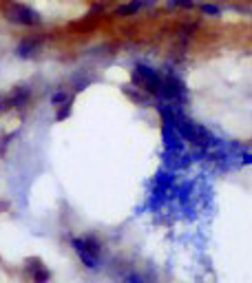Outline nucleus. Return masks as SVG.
Instances as JSON below:
<instances>
[{
	"label": "nucleus",
	"mask_w": 252,
	"mask_h": 283,
	"mask_svg": "<svg viewBox=\"0 0 252 283\" xmlns=\"http://www.w3.org/2000/svg\"><path fill=\"white\" fill-rule=\"evenodd\" d=\"M245 3H252V0H245Z\"/></svg>",
	"instance_id": "13"
},
{
	"label": "nucleus",
	"mask_w": 252,
	"mask_h": 283,
	"mask_svg": "<svg viewBox=\"0 0 252 283\" xmlns=\"http://www.w3.org/2000/svg\"><path fill=\"white\" fill-rule=\"evenodd\" d=\"M27 270L31 272V279H33V283H49V279H51V272L46 270V266L42 264L40 259H29L27 261Z\"/></svg>",
	"instance_id": "4"
},
{
	"label": "nucleus",
	"mask_w": 252,
	"mask_h": 283,
	"mask_svg": "<svg viewBox=\"0 0 252 283\" xmlns=\"http://www.w3.org/2000/svg\"><path fill=\"white\" fill-rule=\"evenodd\" d=\"M73 248H75V252L80 254V259H82V264L86 268H95L97 266V254H93L89 248H86L84 239H73Z\"/></svg>",
	"instance_id": "5"
},
{
	"label": "nucleus",
	"mask_w": 252,
	"mask_h": 283,
	"mask_svg": "<svg viewBox=\"0 0 252 283\" xmlns=\"http://www.w3.org/2000/svg\"><path fill=\"white\" fill-rule=\"evenodd\" d=\"M31 98V89L29 86H13L9 91V102H11V109H22V106L29 102Z\"/></svg>",
	"instance_id": "6"
},
{
	"label": "nucleus",
	"mask_w": 252,
	"mask_h": 283,
	"mask_svg": "<svg viewBox=\"0 0 252 283\" xmlns=\"http://www.w3.org/2000/svg\"><path fill=\"white\" fill-rule=\"evenodd\" d=\"M84 241H86V248H89L93 254H99V241L95 237H86Z\"/></svg>",
	"instance_id": "11"
},
{
	"label": "nucleus",
	"mask_w": 252,
	"mask_h": 283,
	"mask_svg": "<svg viewBox=\"0 0 252 283\" xmlns=\"http://www.w3.org/2000/svg\"><path fill=\"white\" fill-rule=\"evenodd\" d=\"M179 131H182V135L186 139H190L192 144H206V139H208V133L199 124L190 122V120H179Z\"/></svg>",
	"instance_id": "3"
},
{
	"label": "nucleus",
	"mask_w": 252,
	"mask_h": 283,
	"mask_svg": "<svg viewBox=\"0 0 252 283\" xmlns=\"http://www.w3.org/2000/svg\"><path fill=\"white\" fill-rule=\"evenodd\" d=\"M3 16H5L7 22L22 25V27H38L40 22H42V16H40L36 9H31L29 5L16 3V0H5Z\"/></svg>",
	"instance_id": "1"
},
{
	"label": "nucleus",
	"mask_w": 252,
	"mask_h": 283,
	"mask_svg": "<svg viewBox=\"0 0 252 283\" xmlns=\"http://www.w3.org/2000/svg\"><path fill=\"white\" fill-rule=\"evenodd\" d=\"M66 100H69V96H66V93L56 91V93H53V98H51V102H53V106H60V104H64Z\"/></svg>",
	"instance_id": "12"
},
{
	"label": "nucleus",
	"mask_w": 252,
	"mask_h": 283,
	"mask_svg": "<svg viewBox=\"0 0 252 283\" xmlns=\"http://www.w3.org/2000/svg\"><path fill=\"white\" fill-rule=\"evenodd\" d=\"M133 84L139 86L144 93H153V96H166V80L153 71L150 66L139 64L133 71Z\"/></svg>",
	"instance_id": "2"
},
{
	"label": "nucleus",
	"mask_w": 252,
	"mask_h": 283,
	"mask_svg": "<svg viewBox=\"0 0 252 283\" xmlns=\"http://www.w3.org/2000/svg\"><path fill=\"white\" fill-rule=\"evenodd\" d=\"M71 106H73V98H69L64 104L58 106V109H60V111L56 113V120H58V122H62V120H66V117L71 115Z\"/></svg>",
	"instance_id": "8"
},
{
	"label": "nucleus",
	"mask_w": 252,
	"mask_h": 283,
	"mask_svg": "<svg viewBox=\"0 0 252 283\" xmlns=\"http://www.w3.org/2000/svg\"><path fill=\"white\" fill-rule=\"evenodd\" d=\"M7 111H11V102H9V93H0V115H5Z\"/></svg>",
	"instance_id": "10"
},
{
	"label": "nucleus",
	"mask_w": 252,
	"mask_h": 283,
	"mask_svg": "<svg viewBox=\"0 0 252 283\" xmlns=\"http://www.w3.org/2000/svg\"><path fill=\"white\" fill-rule=\"evenodd\" d=\"M137 91H139V86H137V89H135V86H126V89H124V93H126V96H129V98H131L135 104H142V102H146V96H139Z\"/></svg>",
	"instance_id": "9"
},
{
	"label": "nucleus",
	"mask_w": 252,
	"mask_h": 283,
	"mask_svg": "<svg viewBox=\"0 0 252 283\" xmlns=\"http://www.w3.org/2000/svg\"><path fill=\"white\" fill-rule=\"evenodd\" d=\"M38 53V40H22L16 49V56L18 58H31Z\"/></svg>",
	"instance_id": "7"
}]
</instances>
